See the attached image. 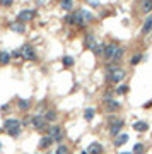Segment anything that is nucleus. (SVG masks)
Instances as JSON below:
<instances>
[{"label":"nucleus","instance_id":"nucleus-1","mask_svg":"<svg viewBox=\"0 0 152 154\" xmlns=\"http://www.w3.org/2000/svg\"><path fill=\"white\" fill-rule=\"evenodd\" d=\"M108 70H110V80L114 82V84H118V82H121V80L125 79V70H123V69L108 67Z\"/></svg>","mask_w":152,"mask_h":154},{"label":"nucleus","instance_id":"nucleus-2","mask_svg":"<svg viewBox=\"0 0 152 154\" xmlns=\"http://www.w3.org/2000/svg\"><path fill=\"white\" fill-rule=\"evenodd\" d=\"M19 52H21V57H22V58H27V60H36V52H34V48H33L31 45H24Z\"/></svg>","mask_w":152,"mask_h":154},{"label":"nucleus","instance_id":"nucleus-3","mask_svg":"<svg viewBox=\"0 0 152 154\" xmlns=\"http://www.w3.org/2000/svg\"><path fill=\"white\" fill-rule=\"evenodd\" d=\"M48 137H51V140H62V129L58 125H51L48 127Z\"/></svg>","mask_w":152,"mask_h":154},{"label":"nucleus","instance_id":"nucleus-4","mask_svg":"<svg viewBox=\"0 0 152 154\" xmlns=\"http://www.w3.org/2000/svg\"><path fill=\"white\" fill-rule=\"evenodd\" d=\"M31 122H33V125H34L38 130H41V129H46V120H45L41 115L33 116V118H31Z\"/></svg>","mask_w":152,"mask_h":154},{"label":"nucleus","instance_id":"nucleus-5","mask_svg":"<svg viewBox=\"0 0 152 154\" xmlns=\"http://www.w3.org/2000/svg\"><path fill=\"white\" fill-rule=\"evenodd\" d=\"M118 48H120V46H116V45H108V46L104 48V53H103V55L106 58H111V60H113L114 55H116V52H118Z\"/></svg>","mask_w":152,"mask_h":154},{"label":"nucleus","instance_id":"nucleus-6","mask_svg":"<svg viewBox=\"0 0 152 154\" xmlns=\"http://www.w3.org/2000/svg\"><path fill=\"white\" fill-rule=\"evenodd\" d=\"M33 16H34V10H31V9H24V10H21L19 12V21H29V19H33Z\"/></svg>","mask_w":152,"mask_h":154},{"label":"nucleus","instance_id":"nucleus-7","mask_svg":"<svg viewBox=\"0 0 152 154\" xmlns=\"http://www.w3.org/2000/svg\"><path fill=\"white\" fill-rule=\"evenodd\" d=\"M21 122L19 120H16V118H9V120H5V123H3V129L5 130H10V129H19Z\"/></svg>","mask_w":152,"mask_h":154},{"label":"nucleus","instance_id":"nucleus-8","mask_svg":"<svg viewBox=\"0 0 152 154\" xmlns=\"http://www.w3.org/2000/svg\"><path fill=\"white\" fill-rule=\"evenodd\" d=\"M103 153V146L97 144V142H92L89 147H87V154H101Z\"/></svg>","mask_w":152,"mask_h":154},{"label":"nucleus","instance_id":"nucleus-9","mask_svg":"<svg viewBox=\"0 0 152 154\" xmlns=\"http://www.w3.org/2000/svg\"><path fill=\"white\" fill-rule=\"evenodd\" d=\"M123 123H125L123 120H116V122L113 123V127L110 129V134H111V135H118V132L123 129Z\"/></svg>","mask_w":152,"mask_h":154},{"label":"nucleus","instance_id":"nucleus-10","mask_svg":"<svg viewBox=\"0 0 152 154\" xmlns=\"http://www.w3.org/2000/svg\"><path fill=\"white\" fill-rule=\"evenodd\" d=\"M133 129H135L137 132H145V130H149V125H147L145 122H135V123H133Z\"/></svg>","mask_w":152,"mask_h":154},{"label":"nucleus","instance_id":"nucleus-11","mask_svg":"<svg viewBox=\"0 0 152 154\" xmlns=\"http://www.w3.org/2000/svg\"><path fill=\"white\" fill-rule=\"evenodd\" d=\"M106 104H108V108H110V110H118V108H120V103H118V101H114V99H111L110 94H106Z\"/></svg>","mask_w":152,"mask_h":154},{"label":"nucleus","instance_id":"nucleus-12","mask_svg":"<svg viewBox=\"0 0 152 154\" xmlns=\"http://www.w3.org/2000/svg\"><path fill=\"white\" fill-rule=\"evenodd\" d=\"M127 140H128V135H127V134H120L118 137H116V140H114V146H116V147H120V146L127 144Z\"/></svg>","mask_w":152,"mask_h":154},{"label":"nucleus","instance_id":"nucleus-13","mask_svg":"<svg viewBox=\"0 0 152 154\" xmlns=\"http://www.w3.org/2000/svg\"><path fill=\"white\" fill-rule=\"evenodd\" d=\"M51 144H53V140H51V137H48V135L39 140V147H41V149H46V147H50Z\"/></svg>","mask_w":152,"mask_h":154},{"label":"nucleus","instance_id":"nucleus-14","mask_svg":"<svg viewBox=\"0 0 152 154\" xmlns=\"http://www.w3.org/2000/svg\"><path fill=\"white\" fill-rule=\"evenodd\" d=\"M151 31H152V16H149V17H147V21H145V24H144L142 33H144V34H149Z\"/></svg>","mask_w":152,"mask_h":154},{"label":"nucleus","instance_id":"nucleus-15","mask_svg":"<svg viewBox=\"0 0 152 154\" xmlns=\"http://www.w3.org/2000/svg\"><path fill=\"white\" fill-rule=\"evenodd\" d=\"M10 29H12V31H14V33H24V24H22V22H12V24H10Z\"/></svg>","mask_w":152,"mask_h":154},{"label":"nucleus","instance_id":"nucleus-16","mask_svg":"<svg viewBox=\"0 0 152 154\" xmlns=\"http://www.w3.org/2000/svg\"><path fill=\"white\" fill-rule=\"evenodd\" d=\"M104 48H106L104 45H101V43H96V45L92 46V48H91V50L94 52L96 55H99V53H104Z\"/></svg>","mask_w":152,"mask_h":154},{"label":"nucleus","instance_id":"nucleus-17","mask_svg":"<svg viewBox=\"0 0 152 154\" xmlns=\"http://www.w3.org/2000/svg\"><path fill=\"white\" fill-rule=\"evenodd\" d=\"M9 60H10V53H5V52L0 53V63H2V65H7Z\"/></svg>","mask_w":152,"mask_h":154},{"label":"nucleus","instance_id":"nucleus-18","mask_svg":"<svg viewBox=\"0 0 152 154\" xmlns=\"http://www.w3.org/2000/svg\"><path fill=\"white\" fill-rule=\"evenodd\" d=\"M96 43H97V41H96V38H94V36H92V34H87V38H86V46L92 48V46H94Z\"/></svg>","mask_w":152,"mask_h":154},{"label":"nucleus","instance_id":"nucleus-19","mask_svg":"<svg viewBox=\"0 0 152 154\" xmlns=\"http://www.w3.org/2000/svg\"><path fill=\"white\" fill-rule=\"evenodd\" d=\"M84 118H86L87 122H91V120L94 118V110H92V108H87V110L84 111Z\"/></svg>","mask_w":152,"mask_h":154},{"label":"nucleus","instance_id":"nucleus-20","mask_svg":"<svg viewBox=\"0 0 152 154\" xmlns=\"http://www.w3.org/2000/svg\"><path fill=\"white\" fill-rule=\"evenodd\" d=\"M63 65H65V67H72V65H74V58L65 55V57H63Z\"/></svg>","mask_w":152,"mask_h":154},{"label":"nucleus","instance_id":"nucleus-21","mask_svg":"<svg viewBox=\"0 0 152 154\" xmlns=\"http://www.w3.org/2000/svg\"><path fill=\"white\" fill-rule=\"evenodd\" d=\"M142 9H144L145 12H151V10H152V2H151V0H145V2H142Z\"/></svg>","mask_w":152,"mask_h":154},{"label":"nucleus","instance_id":"nucleus-22","mask_svg":"<svg viewBox=\"0 0 152 154\" xmlns=\"http://www.w3.org/2000/svg\"><path fill=\"white\" fill-rule=\"evenodd\" d=\"M60 7H62L63 10H70V9H72V2H70V0H63V2L60 3Z\"/></svg>","mask_w":152,"mask_h":154},{"label":"nucleus","instance_id":"nucleus-23","mask_svg":"<svg viewBox=\"0 0 152 154\" xmlns=\"http://www.w3.org/2000/svg\"><path fill=\"white\" fill-rule=\"evenodd\" d=\"M80 12V16H82V19L84 21H91L92 19V14L91 12H87V10H79Z\"/></svg>","mask_w":152,"mask_h":154},{"label":"nucleus","instance_id":"nucleus-24","mask_svg":"<svg viewBox=\"0 0 152 154\" xmlns=\"http://www.w3.org/2000/svg\"><path fill=\"white\" fill-rule=\"evenodd\" d=\"M19 108H21V110H27V108H29V101L21 99V101H19Z\"/></svg>","mask_w":152,"mask_h":154},{"label":"nucleus","instance_id":"nucleus-25","mask_svg":"<svg viewBox=\"0 0 152 154\" xmlns=\"http://www.w3.org/2000/svg\"><path fill=\"white\" fill-rule=\"evenodd\" d=\"M55 154H68V147H67V146H60Z\"/></svg>","mask_w":152,"mask_h":154},{"label":"nucleus","instance_id":"nucleus-26","mask_svg":"<svg viewBox=\"0 0 152 154\" xmlns=\"http://www.w3.org/2000/svg\"><path fill=\"white\" fill-rule=\"evenodd\" d=\"M7 132H9V135H10V137H17V135L21 134L19 129H10V130H7Z\"/></svg>","mask_w":152,"mask_h":154},{"label":"nucleus","instance_id":"nucleus-27","mask_svg":"<svg viewBox=\"0 0 152 154\" xmlns=\"http://www.w3.org/2000/svg\"><path fill=\"white\" fill-rule=\"evenodd\" d=\"M142 151H144V146H142V144H135V147H133V153L142 154Z\"/></svg>","mask_w":152,"mask_h":154},{"label":"nucleus","instance_id":"nucleus-28","mask_svg":"<svg viewBox=\"0 0 152 154\" xmlns=\"http://www.w3.org/2000/svg\"><path fill=\"white\" fill-rule=\"evenodd\" d=\"M123 53H125V52H123V48H118V52H116V55H114L113 60H120V58L123 57Z\"/></svg>","mask_w":152,"mask_h":154},{"label":"nucleus","instance_id":"nucleus-29","mask_svg":"<svg viewBox=\"0 0 152 154\" xmlns=\"http://www.w3.org/2000/svg\"><path fill=\"white\" fill-rule=\"evenodd\" d=\"M140 60H142V55H133V58H132V65H137Z\"/></svg>","mask_w":152,"mask_h":154},{"label":"nucleus","instance_id":"nucleus-30","mask_svg":"<svg viewBox=\"0 0 152 154\" xmlns=\"http://www.w3.org/2000/svg\"><path fill=\"white\" fill-rule=\"evenodd\" d=\"M55 118H57V113L55 111H48L46 113V120H55Z\"/></svg>","mask_w":152,"mask_h":154},{"label":"nucleus","instance_id":"nucleus-31","mask_svg":"<svg viewBox=\"0 0 152 154\" xmlns=\"http://www.w3.org/2000/svg\"><path fill=\"white\" fill-rule=\"evenodd\" d=\"M127 91H128L127 86H120V87H118V93H120V94H123V93H127Z\"/></svg>","mask_w":152,"mask_h":154},{"label":"nucleus","instance_id":"nucleus-32","mask_svg":"<svg viewBox=\"0 0 152 154\" xmlns=\"http://www.w3.org/2000/svg\"><path fill=\"white\" fill-rule=\"evenodd\" d=\"M10 57H14V58H19V57H21V52H19V50H14V52L10 53Z\"/></svg>","mask_w":152,"mask_h":154},{"label":"nucleus","instance_id":"nucleus-33","mask_svg":"<svg viewBox=\"0 0 152 154\" xmlns=\"http://www.w3.org/2000/svg\"><path fill=\"white\" fill-rule=\"evenodd\" d=\"M89 5H91V7H99V2H96V0H89Z\"/></svg>","mask_w":152,"mask_h":154},{"label":"nucleus","instance_id":"nucleus-34","mask_svg":"<svg viewBox=\"0 0 152 154\" xmlns=\"http://www.w3.org/2000/svg\"><path fill=\"white\" fill-rule=\"evenodd\" d=\"M2 3H3V5H10V3H12V0H3Z\"/></svg>","mask_w":152,"mask_h":154},{"label":"nucleus","instance_id":"nucleus-35","mask_svg":"<svg viewBox=\"0 0 152 154\" xmlns=\"http://www.w3.org/2000/svg\"><path fill=\"white\" fill-rule=\"evenodd\" d=\"M80 154H87V151H82V153H80Z\"/></svg>","mask_w":152,"mask_h":154},{"label":"nucleus","instance_id":"nucleus-36","mask_svg":"<svg viewBox=\"0 0 152 154\" xmlns=\"http://www.w3.org/2000/svg\"><path fill=\"white\" fill-rule=\"evenodd\" d=\"M120 154H123V153H120ZM125 154H130V153H125Z\"/></svg>","mask_w":152,"mask_h":154},{"label":"nucleus","instance_id":"nucleus-37","mask_svg":"<svg viewBox=\"0 0 152 154\" xmlns=\"http://www.w3.org/2000/svg\"><path fill=\"white\" fill-rule=\"evenodd\" d=\"M0 147H2V146H0Z\"/></svg>","mask_w":152,"mask_h":154}]
</instances>
